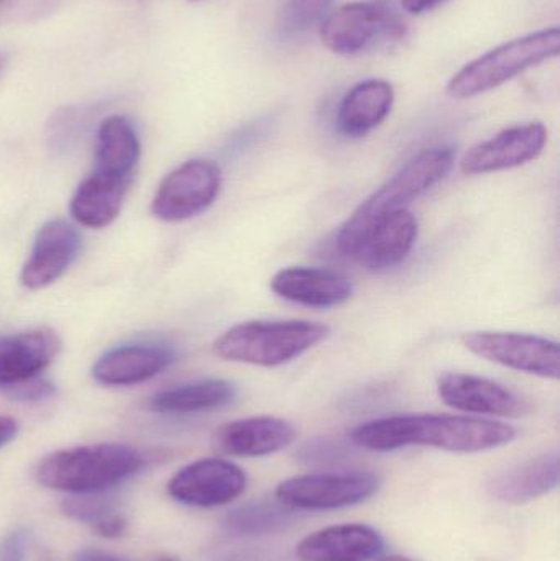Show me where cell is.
Segmentation results:
<instances>
[{
  "label": "cell",
  "instance_id": "d6a6232c",
  "mask_svg": "<svg viewBox=\"0 0 560 561\" xmlns=\"http://www.w3.org/2000/svg\"><path fill=\"white\" fill-rule=\"evenodd\" d=\"M16 432H19V424L12 417L0 415V448L12 442L16 437Z\"/></svg>",
  "mask_w": 560,
  "mask_h": 561
},
{
  "label": "cell",
  "instance_id": "277c9868",
  "mask_svg": "<svg viewBox=\"0 0 560 561\" xmlns=\"http://www.w3.org/2000/svg\"><path fill=\"white\" fill-rule=\"evenodd\" d=\"M329 332L308 320H250L224 332L213 348L227 362L276 368L315 348Z\"/></svg>",
  "mask_w": 560,
  "mask_h": 561
},
{
  "label": "cell",
  "instance_id": "ffe728a7",
  "mask_svg": "<svg viewBox=\"0 0 560 561\" xmlns=\"http://www.w3.org/2000/svg\"><path fill=\"white\" fill-rule=\"evenodd\" d=\"M559 454L548 451L506 468L493 477L489 491L495 500L518 506L555 491L559 486Z\"/></svg>",
  "mask_w": 560,
  "mask_h": 561
},
{
  "label": "cell",
  "instance_id": "5bb4252c",
  "mask_svg": "<svg viewBox=\"0 0 560 561\" xmlns=\"http://www.w3.org/2000/svg\"><path fill=\"white\" fill-rule=\"evenodd\" d=\"M292 422L273 415L239 419L217 428L214 447L230 457L259 458L278 454L295 442Z\"/></svg>",
  "mask_w": 560,
  "mask_h": 561
},
{
  "label": "cell",
  "instance_id": "e0dca14e",
  "mask_svg": "<svg viewBox=\"0 0 560 561\" xmlns=\"http://www.w3.org/2000/svg\"><path fill=\"white\" fill-rule=\"evenodd\" d=\"M418 226L416 216L411 210H398L385 217L365 237L352 259L368 272L381 273L397 268L413 252L416 245Z\"/></svg>",
  "mask_w": 560,
  "mask_h": 561
},
{
  "label": "cell",
  "instance_id": "7a4b0ae2",
  "mask_svg": "<svg viewBox=\"0 0 560 561\" xmlns=\"http://www.w3.org/2000/svg\"><path fill=\"white\" fill-rule=\"evenodd\" d=\"M456 164L453 147H433L414 154L384 186L368 196L352 216L342 224L335 247L344 256H354L365 237L385 217L408 209L410 204L430 193L446 180Z\"/></svg>",
  "mask_w": 560,
  "mask_h": 561
},
{
  "label": "cell",
  "instance_id": "2e32d148",
  "mask_svg": "<svg viewBox=\"0 0 560 561\" xmlns=\"http://www.w3.org/2000/svg\"><path fill=\"white\" fill-rule=\"evenodd\" d=\"M270 287L282 299L318 309L342 306L354 296V284L347 276L312 266L282 270L273 276Z\"/></svg>",
  "mask_w": 560,
  "mask_h": 561
},
{
  "label": "cell",
  "instance_id": "d4e9b609",
  "mask_svg": "<svg viewBox=\"0 0 560 561\" xmlns=\"http://www.w3.org/2000/svg\"><path fill=\"white\" fill-rule=\"evenodd\" d=\"M295 511L276 500L250 501L224 517L222 527L229 536L266 537L283 533L292 526Z\"/></svg>",
  "mask_w": 560,
  "mask_h": 561
},
{
  "label": "cell",
  "instance_id": "603a6c76",
  "mask_svg": "<svg viewBox=\"0 0 560 561\" xmlns=\"http://www.w3.org/2000/svg\"><path fill=\"white\" fill-rule=\"evenodd\" d=\"M130 183L94 171L85 178L71 199V216L76 222L91 229L111 226L124 206Z\"/></svg>",
  "mask_w": 560,
  "mask_h": 561
},
{
  "label": "cell",
  "instance_id": "f1b7e54d",
  "mask_svg": "<svg viewBox=\"0 0 560 561\" xmlns=\"http://www.w3.org/2000/svg\"><path fill=\"white\" fill-rule=\"evenodd\" d=\"M5 394L16 401H43L55 394V386L42 378H33L22 385L12 386L5 389Z\"/></svg>",
  "mask_w": 560,
  "mask_h": 561
},
{
  "label": "cell",
  "instance_id": "cb8c5ba5",
  "mask_svg": "<svg viewBox=\"0 0 560 561\" xmlns=\"http://www.w3.org/2000/svg\"><path fill=\"white\" fill-rule=\"evenodd\" d=\"M237 388L227 379L209 378L163 389L151 398L150 408L160 414L187 415L216 411L232 404Z\"/></svg>",
  "mask_w": 560,
  "mask_h": 561
},
{
  "label": "cell",
  "instance_id": "ac0fdd59",
  "mask_svg": "<svg viewBox=\"0 0 560 561\" xmlns=\"http://www.w3.org/2000/svg\"><path fill=\"white\" fill-rule=\"evenodd\" d=\"M61 340L49 329H35L0 339V388H12L39 373L56 358Z\"/></svg>",
  "mask_w": 560,
  "mask_h": 561
},
{
  "label": "cell",
  "instance_id": "d6986e66",
  "mask_svg": "<svg viewBox=\"0 0 560 561\" xmlns=\"http://www.w3.org/2000/svg\"><path fill=\"white\" fill-rule=\"evenodd\" d=\"M170 346L137 343L104 353L92 368L95 381L105 386H132L160 375L174 362Z\"/></svg>",
  "mask_w": 560,
  "mask_h": 561
},
{
  "label": "cell",
  "instance_id": "d590c367",
  "mask_svg": "<svg viewBox=\"0 0 560 561\" xmlns=\"http://www.w3.org/2000/svg\"><path fill=\"white\" fill-rule=\"evenodd\" d=\"M153 561H180V560L174 559V557H170V556H161V557H158V559H155Z\"/></svg>",
  "mask_w": 560,
  "mask_h": 561
},
{
  "label": "cell",
  "instance_id": "6da1fadb",
  "mask_svg": "<svg viewBox=\"0 0 560 561\" xmlns=\"http://www.w3.org/2000/svg\"><path fill=\"white\" fill-rule=\"evenodd\" d=\"M515 427L505 422L470 415L407 414L365 422L351 432L354 447L393 451L430 447L454 454H479L515 440Z\"/></svg>",
  "mask_w": 560,
  "mask_h": 561
},
{
  "label": "cell",
  "instance_id": "ba28073f",
  "mask_svg": "<svg viewBox=\"0 0 560 561\" xmlns=\"http://www.w3.org/2000/svg\"><path fill=\"white\" fill-rule=\"evenodd\" d=\"M222 187V170L210 160H190L171 171L155 194L151 213L164 222H183L213 206Z\"/></svg>",
  "mask_w": 560,
  "mask_h": 561
},
{
  "label": "cell",
  "instance_id": "83f0119b",
  "mask_svg": "<svg viewBox=\"0 0 560 561\" xmlns=\"http://www.w3.org/2000/svg\"><path fill=\"white\" fill-rule=\"evenodd\" d=\"M351 457V448L342 440L321 437L302 445L298 458L308 465H334L342 463Z\"/></svg>",
  "mask_w": 560,
  "mask_h": 561
},
{
  "label": "cell",
  "instance_id": "7c38bea8",
  "mask_svg": "<svg viewBox=\"0 0 560 561\" xmlns=\"http://www.w3.org/2000/svg\"><path fill=\"white\" fill-rule=\"evenodd\" d=\"M437 394L444 404L469 414L522 417L529 411L528 402L512 389L466 373H444L437 381Z\"/></svg>",
  "mask_w": 560,
  "mask_h": 561
},
{
  "label": "cell",
  "instance_id": "836d02e7",
  "mask_svg": "<svg viewBox=\"0 0 560 561\" xmlns=\"http://www.w3.org/2000/svg\"><path fill=\"white\" fill-rule=\"evenodd\" d=\"M75 561H128L121 559V557L112 556V553L102 552V550H81L76 556Z\"/></svg>",
  "mask_w": 560,
  "mask_h": 561
},
{
  "label": "cell",
  "instance_id": "4316f807",
  "mask_svg": "<svg viewBox=\"0 0 560 561\" xmlns=\"http://www.w3.org/2000/svg\"><path fill=\"white\" fill-rule=\"evenodd\" d=\"M104 494H76V496L66 497L62 501V513L76 523L94 526L102 517L115 511L111 497Z\"/></svg>",
  "mask_w": 560,
  "mask_h": 561
},
{
  "label": "cell",
  "instance_id": "3957f363",
  "mask_svg": "<svg viewBox=\"0 0 560 561\" xmlns=\"http://www.w3.org/2000/svg\"><path fill=\"white\" fill-rule=\"evenodd\" d=\"M144 465V455L128 445H85L49 454L36 467L35 478L42 486L69 496L102 494L130 480Z\"/></svg>",
  "mask_w": 560,
  "mask_h": 561
},
{
  "label": "cell",
  "instance_id": "8fae6325",
  "mask_svg": "<svg viewBox=\"0 0 560 561\" xmlns=\"http://www.w3.org/2000/svg\"><path fill=\"white\" fill-rule=\"evenodd\" d=\"M548 128L541 122L515 125L470 148L460 161L467 176L500 173L532 163L548 145Z\"/></svg>",
  "mask_w": 560,
  "mask_h": 561
},
{
  "label": "cell",
  "instance_id": "4dcf8cb0",
  "mask_svg": "<svg viewBox=\"0 0 560 561\" xmlns=\"http://www.w3.org/2000/svg\"><path fill=\"white\" fill-rule=\"evenodd\" d=\"M92 529L99 536L104 537V539H121L127 533L128 520L124 514L114 511V513L107 514L99 523H95Z\"/></svg>",
  "mask_w": 560,
  "mask_h": 561
},
{
  "label": "cell",
  "instance_id": "8992f818",
  "mask_svg": "<svg viewBox=\"0 0 560 561\" xmlns=\"http://www.w3.org/2000/svg\"><path fill=\"white\" fill-rule=\"evenodd\" d=\"M380 486V477L372 471H318L283 481L275 494L293 511H335L365 503Z\"/></svg>",
  "mask_w": 560,
  "mask_h": 561
},
{
  "label": "cell",
  "instance_id": "9a60e30c",
  "mask_svg": "<svg viewBox=\"0 0 560 561\" xmlns=\"http://www.w3.org/2000/svg\"><path fill=\"white\" fill-rule=\"evenodd\" d=\"M385 540L367 524H339L309 534L296 547L301 561H372L381 556Z\"/></svg>",
  "mask_w": 560,
  "mask_h": 561
},
{
  "label": "cell",
  "instance_id": "1f68e13d",
  "mask_svg": "<svg viewBox=\"0 0 560 561\" xmlns=\"http://www.w3.org/2000/svg\"><path fill=\"white\" fill-rule=\"evenodd\" d=\"M446 0H401V5L407 12L414 13V15H421V13L431 12V10L437 9L441 3Z\"/></svg>",
  "mask_w": 560,
  "mask_h": 561
},
{
  "label": "cell",
  "instance_id": "e575fe53",
  "mask_svg": "<svg viewBox=\"0 0 560 561\" xmlns=\"http://www.w3.org/2000/svg\"><path fill=\"white\" fill-rule=\"evenodd\" d=\"M380 561H414V560L408 559V557H403V556H390V557H385V559H381Z\"/></svg>",
  "mask_w": 560,
  "mask_h": 561
},
{
  "label": "cell",
  "instance_id": "44dd1931",
  "mask_svg": "<svg viewBox=\"0 0 560 561\" xmlns=\"http://www.w3.org/2000/svg\"><path fill=\"white\" fill-rule=\"evenodd\" d=\"M395 104L393 85L384 79H367L348 89L338 108L339 131L347 138H364L380 127Z\"/></svg>",
  "mask_w": 560,
  "mask_h": 561
},
{
  "label": "cell",
  "instance_id": "30bf717a",
  "mask_svg": "<svg viewBox=\"0 0 560 561\" xmlns=\"http://www.w3.org/2000/svg\"><path fill=\"white\" fill-rule=\"evenodd\" d=\"M247 490V474L242 468L224 458H203L178 471L170 483L168 494L184 506H226Z\"/></svg>",
  "mask_w": 560,
  "mask_h": 561
},
{
  "label": "cell",
  "instance_id": "4fadbf2b",
  "mask_svg": "<svg viewBox=\"0 0 560 561\" xmlns=\"http://www.w3.org/2000/svg\"><path fill=\"white\" fill-rule=\"evenodd\" d=\"M79 252L81 236L78 230L66 220H49L36 233L32 253L20 273V283L32 290L56 283L68 272Z\"/></svg>",
  "mask_w": 560,
  "mask_h": 561
},
{
  "label": "cell",
  "instance_id": "9c48e42d",
  "mask_svg": "<svg viewBox=\"0 0 560 561\" xmlns=\"http://www.w3.org/2000/svg\"><path fill=\"white\" fill-rule=\"evenodd\" d=\"M464 346L473 355L506 368L546 379L560 378V346L555 340L532 333L470 332Z\"/></svg>",
  "mask_w": 560,
  "mask_h": 561
},
{
  "label": "cell",
  "instance_id": "f546056e",
  "mask_svg": "<svg viewBox=\"0 0 560 561\" xmlns=\"http://www.w3.org/2000/svg\"><path fill=\"white\" fill-rule=\"evenodd\" d=\"M26 550H28V534L25 529L10 530L2 540H0V561H25Z\"/></svg>",
  "mask_w": 560,
  "mask_h": 561
},
{
  "label": "cell",
  "instance_id": "5b68a950",
  "mask_svg": "<svg viewBox=\"0 0 560 561\" xmlns=\"http://www.w3.org/2000/svg\"><path fill=\"white\" fill-rule=\"evenodd\" d=\"M559 53V26L519 36L464 66L447 84V94L457 101L487 94L512 81L526 69L558 58Z\"/></svg>",
  "mask_w": 560,
  "mask_h": 561
},
{
  "label": "cell",
  "instance_id": "7402d4cb",
  "mask_svg": "<svg viewBox=\"0 0 560 561\" xmlns=\"http://www.w3.org/2000/svg\"><path fill=\"white\" fill-rule=\"evenodd\" d=\"M137 128L125 115H111L98 128L95 171L132 183L140 161Z\"/></svg>",
  "mask_w": 560,
  "mask_h": 561
},
{
  "label": "cell",
  "instance_id": "484cf974",
  "mask_svg": "<svg viewBox=\"0 0 560 561\" xmlns=\"http://www.w3.org/2000/svg\"><path fill=\"white\" fill-rule=\"evenodd\" d=\"M332 2L334 0H288L279 20V32L285 36H296L321 25Z\"/></svg>",
  "mask_w": 560,
  "mask_h": 561
},
{
  "label": "cell",
  "instance_id": "52a82bcc",
  "mask_svg": "<svg viewBox=\"0 0 560 561\" xmlns=\"http://www.w3.org/2000/svg\"><path fill=\"white\" fill-rule=\"evenodd\" d=\"M319 32L325 48L335 55L352 56L378 39H401L407 28L388 0H368L345 3L328 13Z\"/></svg>",
  "mask_w": 560,
  "mask_h": 561
}]
</instances>
